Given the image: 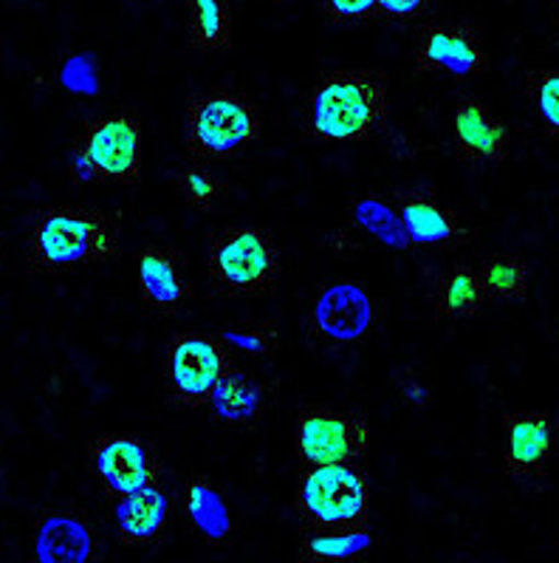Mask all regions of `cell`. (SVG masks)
<instances>
[{
  "mask_svg": "<svg viewBox=\"0 0 559 563\" xmlns=\"http://www.w3.org/2000/svg\"><path fill=\"white\" fill-rule=\"evenodd\" d=\"M455 147L467 159L497 162L508 151V131L483 102L463 100L452 117Z\"/></svg>",
  "mask_w": 559,
  "mask_h": 563,
  "instance_id": "10",
  "label": "cell"
},
{
  "mask_svg": "<svg viewBox=\"0 0 559 563\" xmlns=\"http://www.w3.org/2000/svg\"><path fill=\"white\" fill-rule=\"evenodd\" d=\"M192 7V46L215 52L230 43L232 14L226 0H190Z\"/></svg>",
  "mask_w": 559,
  "mask_h": 563,
  "instance_id": "20",
  "label": "cell"
},
{
  "mask_svg": "<svg viewBox=\"0 0 559 563\" xmlns=\"http://www.w3.org/2000/svg\"><path fill=\"white\" fill-rule=\"evenodd\" d=\"M63 82H66L71 91L93 93L97 91V71L91 66V57H74L63 68Z\"/></svg>",
  "mask_w": 559,
  "mask_h": 563,
  "instance_id": "28",
  "label": "cell"
},
{
  "mask_svg": "<svg viewBox=\"0 0 559 563\" xmlns=\"http://www.w3.org/2000/svg\"><path fill=\"white\" fill-rule=\"evenodd\" d=\"M116 255V221L102 212H46L32 230L37 266L99 264Z\"/></svg>",
  "mask_w": 559,
  "mask_h": 563,
  "instance_id": "3",
  "label": "cell"
},
{
  "mask_svg": "<svg viewBox=\"0 0 559 563\" xmlns=\"http://www.w3.org/2000/svg\"><path fill=\"white\" fill-rule=\"evenodd\" d=\"M260 399H264V388L257 383H251L249 377L237 372H226L224 377L217 379V385L212 388V411L217 413L226 422H246L257 413L260 408Z\"/></svg>",
  "mask_w": 559,
  "mask_h": 563,
  "instance_id": "18",
  "label": "cell"
},
{
  "mask_svg": "<svg viewBox=\"0 0 559 563\" xmlns=\"http://www.w3.org/2000/svg\"><path fill=\"white\" fill-rule=\"evenodd\" d=\"M297 448L305 464H354L368 451V424L356 413L311 411L300 419Z\"/></svg>",
  "mask_w": 559,
  "mask_h": 563,
  "instance_id": "6",
  "label": "cell"
},
{
  "mask_svg": "<svg viewBox=\"0 0 559 563\" xmlns=\"http://www.w3.org/2000/svg\"><path fill=\"white\" fill-rule=\"evenodd\" d=\"M230 372L224 349L210 338L178 334L170 345V383L181 402L204 405L217 379Z\"/></svg>",
  "mask_w": 559,
  "mask_h": 563,
  "instance_id": "8",
  "label": "cell"
},
{
  "mask_svg": "<svg viewBox=\"0 0 559 563\" xmlns=\"http://www.w3.org/2000/svg\"><path fill=\"white\" fill-rule=\"evenodd\" d=\"M370 300L354 284H336L325 289L316 303V325L334 340H354L370 325Z\"/></svg>",
  "mask_w": 559,
  "mask_h": 563,
  "instance_id": "12",
  "label": "cell"
},
{
  "mask_svg": "<svg viewBox=\"0 0 559 563\" xmlns=\"http://www.w3.org/2000/svg\"><path fill=\"white\" fill-rule=\"evenodd\" d=\"M210 275L235 295H269L280 278V255L264 230L235 227L210 246Z\"/></svg>",
  "mask_w": 559,
  "mask_h": 563,
  "instance_id": "4",
  "label": "cell"
},
{
  "mask_svg": "<svg viewBox=\"0 0 559 563\" xmlns=\"http://www.w3.org/2000/svg\"><path fill=\"white\" fill-rule=\"evenodd\" d=\"M388 113V88L382 74L336 71L314 88L311 133L320 140H368L382 128Z\"/></svg>",
  "mask_w": 559,
  "mask_h": 563,
  "instance_id": "1",
  "label": "cell"
},
{
  "mask_svg": "<svg viewBox=\"0 0 559 563\" xmlns=\"http://www.w3.org/2000/svg\"><path fill=\"white\" fill-rule=\"evenodd\" d=\"M388 14H413L415 9H422L427 0H376Z\"/></svg>",
  "mask_w": 559,
  "mask_h": 563,
  "instance_id": "30",
  "label": "cell"
},
{
  "mask_svg": "<svg viewBox=\"0 0 559 563\" xmlns=\"http://www.w3.org/2000/svg\"><path fill=\"white\" fill-rule=\"evenodd\" d=\"M93 464H97L102 482L111 490L122 493V496H131V493L153 487L158 473V464L153 459V453L138 439L127 437L102 439L93 448Z\"/></svg>",
  "mask_w": 559,
  "mask_h": 563,
  "instance_id": "9",
  "label": "cell"
},
{
  "mask_svg": "<svg viewBox=\"0 0 559 563\" xmlns=\"http://www.w3.org/2000/svg\"><path fill=\"white\" fill-rule=\"evenodd\" d=\"M88 558H91V536L86 523L63 516L43 521L37 532L40 563H88Z\"/></svg>",
  "mask_w": 559,
  "mask_h": 563,
  "instance_id": "16",
  "label": "cell"
},
{
  "mask_svg": "<svg viewBox=\"0 0 559 563\" xmlns=\"http://www.w3.org/2000/svg\"><path fill=\"white\" fill-rule=\"evenodd\" d=\"M487 289H483L481 275H474L472 266H455L441 284L438 292V312L447 318H458V314H474L481 309Z\"/></svg>",
  "mask_w": 559,
  "mask_h": 563,
  "instance_id": "19",
  "label": "cell"
},
{
  "mask_svg": "<svg viewBox=\"0 0 559 563\" xmlns=\"http://www.w3.org/2000/svg\"><path fill=\"white\" fill-rule=\"evenodd\" d=\"M487 295L497 298H523L528 289V266L521 258L489 261L481 275Z\"/></svg>",
  "mask_w": 559,
  "mask_h": 563,
  "instance_id": "23",
  "label": "cell"
},
{
  "mask_svg": "<svg viewBox=\"0 0 559 563\" xmlns=\"http://www.w3.org/2000/svg\"><path fill=\"white\" fill-rule=\"evenodd\" d=\"M557 21H559V0H557Z\"/></svg>",
  "mask_w": 559,
  "mask_h": 563,
  "instance_id": "31",
  "label": "cell"
},
{
  "mask_svg": "<svg viewBox=\"0 0 559 563\" xmlns=\"http://www.w3.org/2000/svg\"><path fill=\"white\" fill-rule=\"evenodd\" d=\"M300 507L323 523L356 521L368 507V487L348 464L314 467L300 484Z\"/></svg>",
  "mask_w": 559,
  "mask_h": 563,
  "instance_id": "7",
  "label": "cell"
},
{
  "mask_svg": "<svg viewBox=\"0 0 559 563\" xmlns=\"http://www.w3.org/2000/svg\"><path fill=\"white\" fill-rule=\"evenodd\" d=\"M399 219L407 230L410 244H452V241L467 239V230L455 221L447 207L422 199V196L404 201Z\"/></svg>",
  "mask_w": 559,
  "mask_h": 563,
  "instance_id": "15",
  "label": "cell"
},
{
  "mask_svg": "<svg viewBox=\"0 0 559 563\" xmlns=\"http://www.w3.org/2000/svg\"><path fill=\"white\" fill-rule=\"evenodd\" d=\"M354 219L356 224L365 227L370 235H376L379 241H384L388 246L393 250H407L410 239H407V230H404L402 219L390 210L384 201H376V199H362L356 205L354 210Z\"/></svg>",
  "mask_w": 559,
  "mask_h": 563,
  "instance_id": "22",
  "label": "cell"
},
{
  "mask_svg": "<svg viewBox=\"0 0 559 563\" xmlns=\"http://www.w3.org/2000/svg\"><path fill=\"white\" fill-rule=\"evenodd\" d=\"M328 7L336 18H359L376 7V0H328Z\"/></svg>",
  "mask_w": 559,
  "mask_h": 563,
  "instance_id": "29",
  "label": "cell"
},
{
  "mask_svg": "<svg viewBox=\"0 0 559 563\" xmlns=\"http://www.w3.org/2000/svg\"><path fill=\"white\" fill-rule=\"evenodd\" d=\"M71 173L79 181L133 185L142 173V125L136 113L122 111L86 122L71 151Z\"/></svg>",
  "mask_w": 559,
  "mask_h": 563,
  "instance_id": "2",
  "label": "cell"
},
{
  "mask_svg": "<svg viewBox=\"0 0 559 563\" xmlns=\"http://www.w3.org/2000/svg\"><path fill=\"white\" fill-rule=\"evenodd\" d=\"M418 68H447L455 77L483 71L487 68V54L478 46L469 29H447V32H433L424 37L415 54Z\"/></svg>",
  "mask_w": 559,
  "mask_h": 563,
  "instance_id": "13",
  "label": "cell"
},
{
  "mask_svg": "<svg viewBox=\"0 0 559 563\" xmlns=\"http://www.w3.org/2000/svg\"><path fill=\"white\" fill-rule=\"evenodd\" d=\"M264 122L244 97L232 91H212L190 102L187 111V142L198 156H226L251 145Z\"/></svg>",
  "mask_w": 559,
  "mask_h": 563,
  "instance_id": "5",
  "label": "cell"
},
{
  "mask_svg": "<svg viewBox=\"0 0 559 563\" xmlns=\"http://www.w3.org/2000/svg\"><path fill=\"white\" fill-rule=\"evenodd\" d=\"M138 292L156 309H172L185 300V272L170 250L147 246L138 258Z\"/></svg>",
  "mask_w": 559,
  "mask_h": 563,
  "instance_id": "14",
  "label": "cell"
},
{
  "mask_svg": "<svg viewBox=\"0 0 559 563\" xmlns=\"http://www.w3.org/2000/svg\"><path fill=\"white\" fill-rule=\"evenodd\" d=\"M167 516V498L165 493L156 487H145V490L122 496L116 507V523L119 532L125 541H147L161 530Z\"/></svg>",
  "mask_w": 559,
  "mask_h": 563,
  "instance_id": "17",
  "label": "cell"
},
{
  "mask_svg": "<svg viewBox=\"0 0 559 563\" xmlns=\"http://www.w3.org/2000/svg\"><path fill=\"white\" fill-rule=\"evenodd\" d=\"M181 190H185V199L190 201L195 210H210L217 201V196H221V185L204 170L185 173V176H181Z\"/></svg>",
  "mask_w": 559,
  "mask_h": 563,
  "instance_id": "26",
  "label": "cell"
},
{
  "mask_svg": "<svg viewBox=\"0 0 559 563\" xmlns=\"http://www.w3.org/2000/svg\"><path fill=\"white\" fill-rule=\"evenodd\" d=\"M506 473L537 476L554 448V428L540 413H517L506 419Z\"/></svg>",
  "mask_w": 559,
  "mask_h": 563,
  "instance_id": "11",
  "label": "cell"
},
{
  "mask_svg": "<svg viewBox=\"0 0 559 563\" xmlns=\"http://www.w3.org/2000/svg\"><path fill=\"white\" fill-rule=\"evenodd\" d=\"M532 100L537 111H540L548 136L559 140V71L534 74Z\"/></svg>",
  "mask_w": 559,
  "mask_h": 563,
  "instance_id": "25",
  "label": "cell"
},
{
  "mask_svg": "<svg viewBox=\"0 0 559 563\" xmlns=\"http://www.w3.org/2000/svg\"><path fill=\"white\" fill-rule=\"evenodd\" d=\"M370 547L368 532H345V536H320L305 541V555L323 561H345Z\"/></svg>",
  "mask_w": 559,
  "mask_h": 563,
  "instance_id": "24",
  "label": "cell"
},
{
  "mask_svg": "<svg viewBox=\"0 0 559 563\" xmlns=\"http://www.w3.org/2000/svg\"><path fill=\"white\" fill-rule=\"evenodd\" d=\"M187 507H190V516L195 521V527L204 532L206 538H224L230 532V510H226L224 498L212 490L210 484L195 478L190 484V496H187Z\"/></svg>",
  "mask_w": 559,
  "mask_h": 563,
  "instance_id": "21",
  "label": "cell"
},
{
  "mask_svg": "<svg viewBox=\"0 0 559 563\" xmlns=\"http://www.w3.org/2000/svg\"><path fill=\"white\" fill-rule=\"evenodd\" d=\"M224 340L226 343H235L237 349H244V352L264 354L271 352V345L277 343V334L271 325H257L251 332H232V329H226Z\"/></svg>",
  "mask_w": 559,
  "mask_h": 563,
  "instance_id": "27",
  "label": "cell"
}]
</instances>
